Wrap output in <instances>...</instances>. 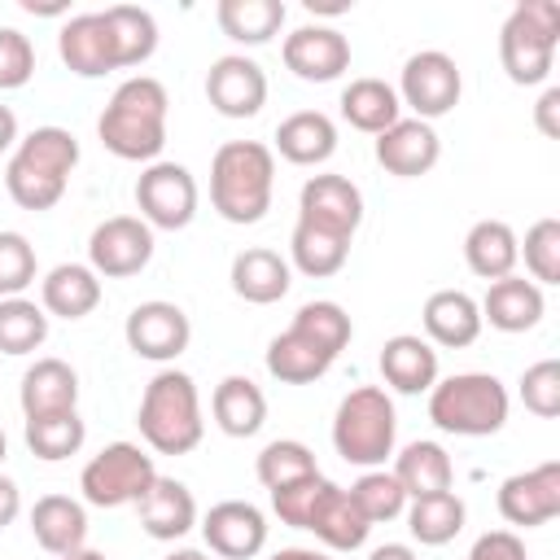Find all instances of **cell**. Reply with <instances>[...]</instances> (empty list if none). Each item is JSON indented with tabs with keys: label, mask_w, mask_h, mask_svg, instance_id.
Segmentation results:
<instances>
[{
	"label": "cell",
	"mask_w": 560,
	"mask_h": 560,
	"mask_svg": "<svg viewBox=\"0 0 560 560\" xmlns=\"http://www.w3.org/2000/svg\"><path fill=\"white\" fill-rule=\"evenodd\" d=\"M4 455H9V438H4V429H0V464H4Z\"/></svg>",
	"instance_id": "57"
},
{
	"label": "cell",
	"mask_w": 560,
	"mask_h": 560,
	"mask_svg": "<svg viewBox=\"0 0 560 560\" xmlns=\"http://www.w3.org/2000/svg\"><path fill=\"white\" fill-rule=\"evenodd\" d=\"M521 402L538 420H556L560 416V363L556 359H538V363H529L521 372Z\"/></svg>",
	"instance_id": "46"
},
{
	"label": "cell",
	"mask_w": 560,
	"mask_h": 560,
	"mask_svg": "<svg viewBox=\"0 0 560 560\" xmlns=\"http://www.w3.org/2000/svg\"><path fill=\"white\" fill-rule=\"evenodd\" d=\"M508 389L494 372H455L429 389V420L455 438H490L508 424Z\"/></svg>",
	"instance_id": "6"
},
{
	"label": "cell",
	"mask_w": 560,
	"mask_h": 560,
	"mask_svg": "<svg viewBox=\"0 0 560 560\" xmlns=\"http://www.w3.org/2000/svg\"><path fill=\"white\" fill-rule=\"evenodd\" d=\"M534 122H538V131H542L547 140L560 136V88H547V92L538 96V105H534Z\"/></svg>",
	"instance_id": "50"
},
{
	"label": "cell",
	"mask_w": 560,
	"mask_h": 560,
	"mask_svg": "<svg viewBox=\"0 0 560 560\" xmlns=\"http://www.w3.org/2000/svg\"><path fill=\"white\" fill-rule=\"evenodd\" d=\"M464 560H529L525 556V538L516 529H486Z\"/></svg>",
	"instance_id": "49"
},
{
	"label": "cell",
	"mask_w": 560,
	"mask_h": 560,
	"mask_svg": "<svg viewBox=\"0 0 560 560\" xmlns=\"http://www.w3.org/2000/svg\"><path fill=\"white\" fill-rule=\"evenodd\" d=\"M35 74V44L18 26H0V92L26 88Z\"/></svg>",
	"instance_id": "47"
},
{
	"label": "cell",
	"mask_w": 560,
	"mask_h": 560,
	"mask_svg": "<svg viewBox=\"0 0 560 560\" xmlns=\"http://www.w3.org/2000/svg\"><path fill=\"white\" fill-rule=\"evenodd\" d=\"M271 560H332L328 551H315V547H280Z\"/></svg>",
	"instance_id": "54"
},
{
	"label": "cell",
	"mask_w": 560,
	"mask_h": 560,
	"mask_svg": "<svg viewBox=\"0 0 560 560\" xmlns=\"http://www.w3.org/2000/svg\"><path fill=\"white\" fill-rule=\"evenodd\" d=\"M228 280H232V293H236L241 302H249V306H271V302H280V298L289 293L293 267H289V258H280L276 249L249 245V249H241V254L232 258Z\"/></svg>",
	"instance_id": "22"
},
{
	"label": "cell",
	"mask_w": 560,
	"mask_h": 560,
	"mask_svg": "<svg viewBox=\"0 0 560 560\" xmlns=\"http://www.w3.org/2000/svg\"><path fill=\"white\" fill-rule=\"evenodd\" d=\"M162 560H210L206 551H197V547H175V551H166Z\"/></svg>",
	"instance_id": "55"
},
{
	"label": "cell",
	"mask_w": 560,
	"mask_h": 560,
	"mask_svg": "<svg viewBox=\"0 0 560 560\" xmlns=\"http://www.w3.org/2000/svg\"><path fill=\"white\" fill-rule=\"evenodd\" d=\"M464 262L472 276L481 280H503V276H516V262H521V241L516 232L503 223V219H477L464 236Z\"/></svg>",
	"instance_id": "30"
},
{
	"label": "cell",
	"mask_w": 560,
	"mask_h": 560,
	"mask_svg": "<svg viewBox=\"0 0 560 560\" xmlns=\"http://www.w3.org/2000/svg\"><path fill=\"white\" fill-rule=\"evenodd\" d=\"M254 472H258V481H262L267 494H271V490H284V486H293V481L315 477L319 464H315V451H311L306 442H298V438H276V442H267V446L258 451Z\"/></svg>",
	"instance_id": "40"
},
{
	"label": "cell",
	"mask_w": 560,
	"mask_h": 560,
	"mask_svg": "<svg viewBox=\"0 0 560 560\" xmlns=\"http://www.w3.org/2000/svg\"><path fill=\"white\" fill-rule=\"evenodd\" d=\"M398 101L420 118V122H433L442 114H451L459 105V92H464V74L455 66L451 52L442 48H424V52H411L402 61V74H398Z\"/></svg>",
	"instance_id": "9"
},
{
	"label": "cell",
	"mask_w": 560,
	"mask_h": 560,
	"mask_svg": "<svg viewBox=\"0 0 560 560\" xmlns=\"http://www.w3.org/2000/svg\"><path fill=\"white\" fill-rule=\"evenodd\" d=\"M201 538L223 560H254L267 547V516L245 499H223L201 516Z\"/></svg>",
	"instance_id": "17"
},
{
	"label": "cell",
	"mask_w": 560,
	"mask_h": 560,
	"mask_svg": "<svg viewBox=\"0 0 560 560\" xmlns=\"http://www.w3.org/2000/svg\"><path fill=\"white\" fill-rule=\"evenodd\" d=\"M442 158V140L433 131V122H420V118H398L394 127H385L376 136V162L398 175V179H420L438 166Z\"/></svg>",
	"instance_id": "18"
},
{
	"label": "cell",
	"mask_w": 560,
	"mask_h": 560,
	"mask_svg": "<svg viewBox=\"0 0 560 560\" xmlns=\"http://www.w3.org/2000/svg\"><path fill=\"white\" fill-rule=\"evenodd\" d=\"M79 166V140L66 127H35L18 140L4 166V192L22 210H52Z\"/></svg>",
	"instance_id": "2"
},
{
	"label": "cell",
	"mask_w": 560,
	"mask_h": 560,
	"mask_svg": "<svg viewBox=\"0 0 560 560\" xmlns=\"http://www.w3.org/2000/svg\"><path fill=\"white\" fill-rule=\"evenodd\" d=\"M521 258H525V271L534 276L538 289L542 284H560V219H538L525 232Z\"/></svg>",
	"instance_id": "44"
},
{
	"label": "cell",
	"mask_w": 560,
	"mask_h": 560,
	"mask_svg": "<svg viewBox=\"0 0 560 560\" xmlns=\"http://www.w3.org/2000/svg\"><path fill=\"white\" fill-rule=\"evenodd\" d=\"M398 442V411L381 385L350 389L332 411V446L354 468H385Z\"/></svg>",
	"instance_id": "5"
},
{
	"label": "cell",
	"mask_w": 560,
	"mask_h": 560,
	"mask_svg": "<svg viewBox=\"0 0 560 560\" xmlns=\"http://www.w3.org/2000/svg\"><path fill=\"white\" fill-rule=\"evenodd\" d=\"M153 481H158V464L136 442H109V446H101L83 464V472H79L83 503H92V508H127V503H140Z\"/></svg>",
	"instance_id": "8"
},
{
	"label": "cell",
	"mask_w": 560,
	"mask_h": 560,
	"mask_svg": "<svg viewBox=\"0 0 560 560\" xmlns=\"http://www.w3.org/2000/svg\"><path fill=\"white\" fill-rule=\"evenodd\" d=\"M166 114H171V96L162 79L131 74L105 101L96 118V136L122 162H158V153L166 149Z\"/></svg>",
	"instance_id": "1"
},
{
	"label": "cell",
	"mask_w": 560,
	"mask_h": 560,
	"mask_svg": "<svg viewBox=\"0 0 560 560\" xmlns=\"http://www.w3.org/2000/svg\"><path fill=\"white\" fill-rule=\"evenodd\" d=\"M197 179L188 166L179 162H149L136 179V210L149 228H162V232H179L197 219Z\"/></svg>",
	"instance_id": "10"
},
{
	"label": "cell",
	"mask_w": 560,
	"mask_h": 560,
	"mask_svg": "<svg viewBox=\"0 0 560 560\" xmlns=\"http://www.w3.org/2000/svg\"><path fill=\"white\" fill-rule=\"evenodd\" d=\"M298 219L354 241V232L363 223V192L346 175H332V171L328 175H311L302 184V192H298Z\"/></svg>",
	"instance_id": "15"
},
{
	"label": "cell",
	"mask_w": 560,
	"mask_h": 560,
	"mask_svg": "<svg viewBox=\"0 0 560 560\" xmlns=\"http://www.w3.org/2000/svg\"><path fill=\"white\" fill-rule=\"evenodd\" d=\"M560 44V4L556 0H521L499 26V61L516 88H538L551 79Z\"/></svg>",
	"instance_id": "7"
},
{
	"label": "cell",
	"mask_w": 560,
	"mask_h": 560,
	"mask_svg": "<svg viewBox=\"0 0 560 560\" xmlns=\"http://www.w3.org/2000/svg\"><path fill=\"white\" fill-rule=\"evenodd\" d=\"M306 529H311L324 547H332V551H359V547L368 542V534H372V525H368V516L354 508L350 490H341V486L328 481V477H324V486H319V494H315V508H311V516H306Z\"/></svg>",
	"instance_id": "20"
},
{
	"label": "cell",
	"mask_w": 560,
	"mask_h": 560,
	"mask_svg": "<svg viewBox=\"0 0 560 560\" xmlns=\"http://www.w3.org/2000/svg\"><path fill=\"white\" fill-rule=\"evenodd\" d=\"M481 306V324L499 328V332H529L538 328V319L547 315V298L534 280L525 276H503L486 289V298L477 302Z\"/></svg>",
	"instance_id": "23"
},
{
	"label": "cell",
	"mask_w": 560,
	"mask_h": 560,
	"mask_svg": "<svg viewBox=\"0 0 560 560\" xmlns=\"http://www.w3.org/2000/svg\"><path fill=\"white\" fill-rule=\"evenodd\" d=\"M136 512H140V529L149 538H158V542H175V538H184L197 525L192 490L184 481H175V477H162V472L149 486V494L136 503Z\"/></svg>",
	"instance_id": "25"
},
{
	"label": "cell",
	"mask_w": 560,
	"mask_h": 560,
	"mask_svg": "<svg viewBox=\"0 0 560 560\" xmlns=\"http://www.w3.org/2000/svg\"><path fill=\"white\" fill-rule=\"evenodd\" d=\"M276 153L262 140H228L210 158V206L228 223H258L271 210Z\"/></svg>",
	"instance_id": "3"
},
{
	"label": "cell",
	"mask_w": 560,
	"mask_h": 560,
	"mask_svg": "<svg viewBox=\"0 0 560 560\" xmlns=\"http://www.w3.org/2000/svg\"><path fill=\"white\" fill-rule=\"evenodd\" d=\"M31 534L48 556H70L88 542V508L70 494H44L31 508Z\"/></svg>",
	"instance_id": "29"
},
{
	"label": "cell",
	"mask_w": 560,
	"mask_h": 560,
	"mask_svg": "<svg viewBox=\"0 0 560 560\" xmlns=\"http://www.w3.org/2000/svg\"><path fill=\"white\" fill-rule=\"evenodd\" d=\"M18 512H22V490H18V481H13V477H4V472H0V529H4V525H13V521H18Z\"/></svg>",
	"instance_id": "51"
},
{
	"label": "cell",
	"mask_w": 560,
	"mask_h": 560,
	"mask_svg": "<svg viewBox=\"0 0 560 560\" xmlns=\"http://www.w3.org/2000/svg\"><path fill=\"white\" fill-rule=\"evenodd\" d=\"M499 516L516 529H538L547 521L560 516V459H547L538 468H525V472H512L499 494Z\"/></svg>",
	"instance_id": "13"
},
{
	"label": "cell",
	"mask_w": 560,
	"mask_h": 560,
	"mask_svg": "<svg viewBox=\"0 0 560 560\" xmlns=\"http://www.w3.org/2000/svg\"><path fill=\"white\" fill-rule=\"evenodd\" d=\"M122 337H127V350L136 359L175 363L192 341V319L184 315V306H175L166 298H149V302L131 306V315L122 324Z\"/></svg>",
	"instance_id": "12"
},
{
	"label": "cell",
	"mask_w": 560,
	"mask_h": 560,
	"mask_svg": "<svg viewBox=\"0 0 560 560\" xmlns=\"http://www.w3.org/2000/svg\"><path fill=\"white\" fill-rule=\"evenodd\" d=\"M420 324H424V341L429 346L464 350V346H472L481 337V306L464 289H438V293L424 298Z\"/></svg>",
	"instance_id": "19"
},
{
	"label": "cell",
	"mask_w": 560,
	"mask_h": 560,
	"mask_svg": "<svg viewBox=\"0 0 560 560\" xmlns=\"http://www.w3.org/2000/svg\"><path fill=\"white\" fill-rule=\"evenodd\" d=\"M22 416H52V411H74L79 407V372L66 359H35L22 372L18 385Z\"/></svg>",
	"instance_id": "26"
},
{
	"label": "cell",
	"mask_w": 560,
	"mask_h": 560,
	"mask_svg": "<svg viewBox=\"0 0 560 560\" xmlns=\"http://www.w3.org/2000/svg\"><path fill=\"white\" fill-rule=\"evenodd\" d=\"M140 438L149 451L158 455H188L201 446L206 420H201V394L197 381L179 368H162L144 394H140V411H136Z\"/></svg>",
	"instance_id": "4"
},
{
	"label": "cell",
	"mask_w": 560,
	"mask_h": 560,
	"mask_svg": "<svg viewBox=\"0 0 560 560\" xmlns=\"http://www.w3.org/2000/svg\"><path fill=\"white\" fill-rule=\"evenodd\" d=\"M57 560H105L101 551H92V547H79V551H70V556H57Z\"/></svg>",
	"instance_id": "56"
},
{
	"label": "cell",
	"mask_w": 560,
	"mask_h": 560,
	"mask_svg": "<svg viewBox=\"0 0 560 560\" xmlns=\"http://www.w3.org/2000/svg\"><path fill=\"white\" fill-rule=\"evenodd\" d=\"M284 66L302 79V83H332L350 70V39L337 26H298L284 35L280 44Z\"/></svg>",
	"instance_id": "16"
},
{
	"label": "cell",
	"mask_w": 560,
	"mask_h": 560,
	"mask_svg": "<svg viewBox=\"0 0 560 560\" xmlns=\"http://www.w3.org/2000/svg\"><path fill=\"white\" fill-rule=\"evenodd\" d=\"M22 438H26V446H31L35 459L57 464V459H70V455L83 451V442H88V424L79 420V407H74V411L31 416L26 429H22Z\"/></svg>",
	"instance_id": "39"
},
{
	"label": "cell",
	"mask_w": 560,
	"mask_h": 560,
	"mask_svg": "<svg viewBox=\"0 0 560 560\" xmlns=\"http://www.w3.org/2000/svg\"><path fill=\"white\" fill-rule=\"evenodd\" d=\"M289 328H298V332H306L315 346H324L332 359L350 346V337H354V324H350V315H346V306H337V302H328V298H315V302H302L298 306V315H293V324Z\"/></svg>",
	"instance_id": "42"
},
{
	"label": "cell",
	"mask_w": 560,
	"mask_h": 560,
	"mask_svg": "<svg viewBox=\"0 0 560 560\" xmlns=\"http://www.w3.org/2000/svg\"><path fill=\"white\" fill-rule=\"evenodd\" d=\"M35 245L22 232H0V298H22L35 284Z\"/></svg>",
	"instance_id": "45"
},
{
	"label": "cell",
	"mask_w": 560,
	"mask_h": 560,
	"mask_svg": "<svg viewBox=\"0 0 560 560\" xmlns=\"http://www.w3.org/2000/svg\"><path fill=\"white\" fill-rule=\"evenodd\" d=\"M206 101L223 118H254L267 105V74L245 52H223L206 70Z\"/></svg>",
	"instance_id": "14"
},
{
	"label": "cell",
	"mask_w": 560,
	"mask_h": 560,
	"mask_svg": "<svg viewBox=\"0 0 560 560\" xmlns=\"http://www.w3.org/2000/svg\"><path fill=\"white\" fill-rule=\"evenodd\" d=\"M48 341V311L31 298H0V354H35Z\"/></svg>",
	"instance_id": "41"
},
{
	"label": "cell",
	"mask_w": 560,
	"mask_h": 560,
	"mask_svg": "<svg viewBox=\"0 0 560 560\" xmlns=\"http://www.w3.org/2000/svg\"><path fill=\"white\" fill-rule=\"evenodd\" d=\"M57 52H61L66 70L79 74V79H101V74L118 70L105 13H79V18H70L61 26V35H57Z\"/></svg>",
	"instance_id": "21"
},
{
	"label": "cell",
	"mask_w": 560,
	"mask_h": 560,
	"mask_svg": "<svg viewBox=\"0 0 560 560\" xmlns=\"http://www.w3.org/2000/svg\"><path fill=\"white\" fill-rule=\"evenodd\" d=\"M350 499L368 516V525H385V521H398L407 512V494H402L398 477L385 468H363V477L350 486Z\"/></svg>",
	"instance_id": "43"
},
{
	"label": "cell",
	"mask_w": 560,
	"mask_h": 560,
	"mask_svg": "<svg viewBox=\"0 0 560 560\" xmlns=\"http://www.w3.org/2000/svg\"><path fill=\"white\" fill-rule=\"evenodd\" d=\"M394 477L402 486L407 499H424V494H442L451 490L455 481V464L446 455L442 442H407L398 455H394Z\"/></svg>",
	"instance_id": "33"
},
{
	"label": "cell",
	"mask_w": 560,
	"mask_h": 560,
	"mask_svg": "<svg viewBox=\"0 0 560 560\" xmlns=\"http://www.w3.org/2000/svg\"><path fill=\"white\" fill-rule=\"evenodd\" d=\"M368 560H420V556L407 542H381V547L368 551Z\"/></svg>",
	"instance_id": "53"
},
{
	"label": "cell",
	"mask_w": 560,
	"mask_h": 560,
	"mask_svg": "<svg viewBox=\"0 0 560 560\" xmlns=\"http://www.w3.org/2000/svg\"><path fill=\"white\" fill-rule=\"evenodd\" d=\"M210 416L228 438H254L267 424V394L249 376H223L210 394Z\"/></svg>",
	"instance_id": "31"
},
{
	"label": "cell",
	"mask_w": 560,
	"mask_h": 560,
	"mask_svg": "<svg viewBox=\"0 0 560 560\" xmlns=\"http://www.w3.org/2000/svg\"><path fill=\"white\" fill-rule=\"evenodd\" d=\"M101 13H105V26H109V39H114L118 70L144 66L158 52V22H153L149 9H140V4H109Z\"/></svg>",
	"instance_id": "37"
},
{
	"label": "cell",
	"mask_w": 560,
	"mask_h": 560,
	"mask_svg": "<svg viewBox=\"0 0 560 560\" xmlns=\"http://www.w3.org/2000/svg\"><path fill=\"white\" fill-rule=\"evenodd\" d=\"M101 276L88 262H57L39 280V306L48 311V319H83L101 306Z\"/></svg>",
	"instance_id": "28"
},
{
	"label": "cell",
	"mask_w": 560,
	"mask_h": 560,
	"mask_svg": "<svg viewBox=\"0 0 560 560\" xmlns=\"http://www.w3.org/2000/svg\"><path fill=\"white\" fill-rule=\"evenodd\" d=\"M381 376L394 394H429L438 385V350L420 332H394L381 346Z\"/></svg>",
	"instance_id": "24"
},
{
	"label": "cell",
	"mask_w": 560,
	"mask_h": 560,
	"mask_svg": "<svg viewBox=\"0 0 560 560\" xmlns=\"http://www.w3.org/2000/svg\"><path fill=\"white\" fill-rule=\"evenodd\" d=\"M284 0H219L214 4V22L232 44L245 48H262L280 35L284 26Z\"/></svg>",
	"instance_id": "34"
},
{
	"label": "cell",
	"mask_w": 560,
	"mask_h": 560,
	"mask_svg": "<svg viewBox=\"0 0 560 560\" xmlns=\"http://www.w3.org/2000/svg\"><path fill=\"white\" fill-rule=\"evenodd\" d=\"M153 262V228L140 214H114L92 228L88 236V267L101 280L140 276Z\"/></svg>",
	"instance_id": "11"
},
{
	"label": "cell",
	"mask_w": 560,
	"mask_h": 560,
	"mask_svg": "<svg viewBox=\"0 0 560 560\" xmlns=\"http://www.w3.org/2000/svg\"><path fill=\"white\" fill-rule=\"evenodd\" d=\"M18 114L9 109V105H0V153H9V149H18Z\"/></svg>",
	"instance_id": "52"
},
{
	"label": "cell",
	"mask_w": 560,
	"mask_h": 560,
	"mask_svg": "<svg viewBox=\"0 0 560 560\" xmlns=\"http://www.w3.org/2000/svg\"><path fill=\"white\" fill-rule=\"evenodd\" d=\"M319 486H324V472H315V477H306V481H293V486H284V490H271V512L280 516V525L306 529V516H311V508H315Z\"/></svg>",
	"instance_id": "48"
},
{
	"label": "cell",
	"mask_w": 560,
	"mask_h": 560,
	"mask_svg": "<svg viewBox=\"0 0 560 560\" xmlns=\"http://www.w3.org/2000/svg\"><path fill=\"white\" fill-rule=\"evenodd\" d=\"M341 118L354 127V131H363V136H381L385 127H394L398 118H402V101H398V92L385 83V79H350L346 88H341Z\"/></svg>",
	"instance_id": "32"
},
{
	"label": "cell",
	"mask_w": 560,
	"mask_h": 560,
	"mask_svg": "<svg viewBox=\"0 0 560 560\" xmlns=\"http://www.w3.org/2000/svg\"><path fill=\"white\" fill-rule=\"evenodd\" d=\"M350 258V241L337 236V232H324L315 223H293V236H289V267H298L302 276L311 280H328L346 267Z\"/></svg>",
	"instance_id": "38"
},
{
	"label": "cell",
	"mask_w": 560,
	"mask_h": 560,
	"mask_svg": "<svg viewBox=\"0 0 560 560\" xmlns=\"http://www.w3.org/2000/svg\"><path fill=\"white\" fill-rule=\"evenodd\" d=\"M407 529L420 547H446L464 521H468V508L455 490H442V494H424V499H407Z\"/></svg>",
	"instance_id": "36"
},
{
	"label": "cell",
	"mask_w": 560,
	"mask_h": 560,
	"mask_svg": "<svg viewBox=\"0 0 560 560\" xmlns=\"http://www.w3.org/2000/svg\"><path fill=\"white\" fill-rule=\"evenodd\" d=\"M276 149L293 166H324L337 153V122L324 109H298L276 127Z\"/></svg>",
	"instance_id": "27"
},
{
	"label": "cell",
	"mask_w": 560,
	"mask_h": 560,
	"mask_svg": "<svg viewBox=\"0 0 560 560\" xmlns=\"http://www.w3.org/2000/svg\"><path fill=\"white\" fill-rule=\"evenodd\" d=\"M262 363H267V372H271L276 381H284V385H311V381H319L337 359H332L324 346H315L306 332L284 328L280 337H271Z\"/></svg>",
	"instance_id": "35"
}]
</instances>
